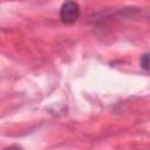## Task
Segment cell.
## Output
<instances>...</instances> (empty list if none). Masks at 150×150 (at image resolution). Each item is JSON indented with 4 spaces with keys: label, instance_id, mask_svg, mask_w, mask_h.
<instances>
[{
    "label": "cell",
    "instance_id": "cell-1",
    "mask_svg": "<svg viewBox=\"0 0 150 150\" xmlns=\"http://www.w3.org/2000/svg\"><path fill=\"white\" fill-rule=\"evenodd\" d=\"M80 16V6L75 1H66L60 8V19L64 25H71Z\"/></svg>",
    "mask_w": 150,
    "mask_h": 150
},
{
    "label": "cell",
    "instance_id": "cell-2",
    "mask_svg": "<svg viewBox=\"0 0 150 150\" xmlns=\"http://www.w3.org/2000/svg\"><path fill=\"white\" fill-rule=\"evenodd\" d=\"M141 67H142L145 71L149 70V54H148V53H145V54H143V55L141 56Z\"/></svg>",
    "mask_w": 150,
    "mask_h": 150
},
{
    "label": "cell",
    "instance_id": "cell-3",
    "mask_svg": "<svg viewBox=\"0 0 150 150\" xmlns=\"http://www.w3.org/2000/svg\"><path fill=\"white\" fill-rule=\"evenodd\" d=\"M4 150H23L21 146H19V145H15V144H13V145H9V146H7V148H5Z\"/></svg>",
    "mask_w": 150,
    "mask_h": 150
}]
</instances>
